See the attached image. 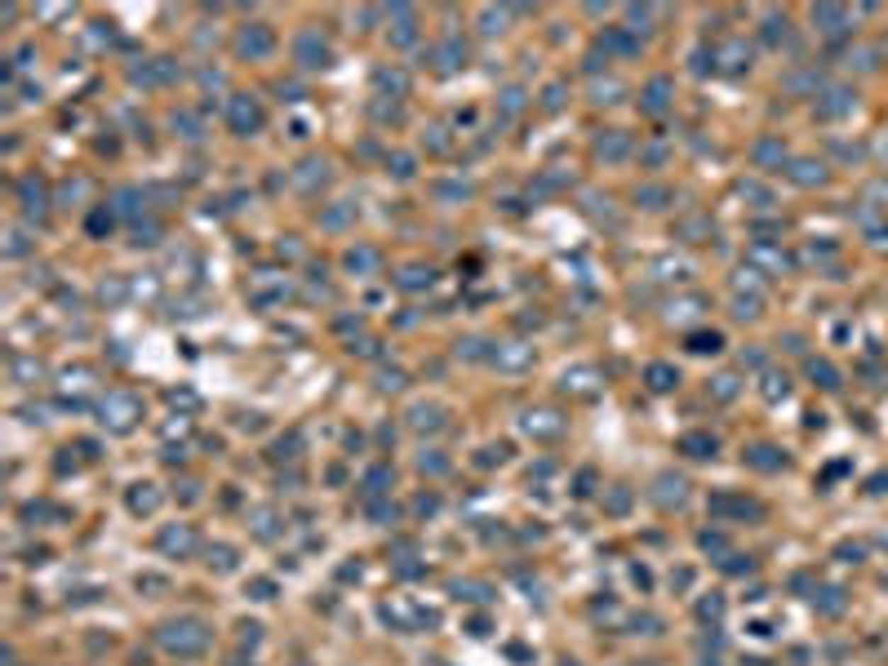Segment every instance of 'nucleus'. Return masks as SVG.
<instances>
[{"instance_id": "nucleus-1", "label": "nucleus", "mask_w": 888, "mask_h": 666, "mask_svg": "<svg viewBox=\"0 0 888 666\" xmlns=\"http://www.w3.org/2000/svg\"><path fill=\"white\" fill-rule=\"evenodd\" d=\"M160 644L169 648V653H178V657H191V653H200V648L209 644V626L200 622V618L164 622V626H160Z\"/></svg>"}, {"instance_id": "nucleus-2", "label": "nucleus", "mask_w": 888, "mask_h": 666, "mask_svg": "<svg viewBox=\"0 0 888 666\" xmlns=\"http://www.w3.org/2000/svg\"><path fill=\"white\" fill-rule=\"evenodd\" d=\"M98 413H103V427L107 431H129L133 422L142 418V400L133 395V391H107L103 405H98Z\"/></svg>"}, {"instance_id": "nucleus-3", "label": "nucleus", "mask_w": 888, "mask_h": 666, "mask_svg": "<svg viewBox=\"0 0 888 666\" xmlns=\"http://www.w3.org/2000/svg\"><path fill=\"white\" fill-rule=\"evenodd\" d=\"M227 120L236 133H258L262 129V107H258V98L254 94H236L227 103Z\"/></svg>"}, {"instance_id": "nucleus-4", "label": "nucleus", "mask_w": 888, "mask_h": 666, "mask_svg": "<svg viewBox=\"0 0 888 666\" xmlns=\"http://www.w3.org/2000/svg\"><path fill=\"white\" fill-rule=\"evenodd\" d=\"M236 49L245 58H266L276 49V31L266 27V23H254V27H245L240 36H236Z\"/></svg>"}, {"instance_id": "nucleus-5", "label": "nucleus", "mask_w": 888, "mask_h": 666, "mask_svg": "<svg viewBox=\"0 0 888 666\" xmlns=\"http://www.w3.org/2000/svg\"><path fill=\"white\" fill-rule=\"evenodd\" d=\"M293 58L303 67H325L329 62V45L320 40V31H303V36L293 40Z\"/></svg>"}, {"instance_id": "nucleus-6", "label": "nucleus", "mask_w": 888, "mask_h": 666, "mask_svg": "<svg viewBox=\"0 0 888 666\" xmlns=\"http://www.w3.org/2000/svg\"><path fill=\"white\" fill-rule=\"evenodd\" d=\"M160 551H169V555H191L196 551V533L191 524H169L160 533Z\"/></svg>"}, {"instance_id": "nucleus-7", "label": "nucleus", "mask_w": 888, "mask_h": 666, "mask_svg": "<svg viewBox=\"0 0 888 666\" xmlns=\"http://www.w3.org/2000/svg\"><path fill=\"white\" fill-rule=\"evenodd\" d=\"M520 427L529 431V436H538V440H551V436H560V431H564V422L556 418V413H546V409H538V413H524V418H520Z\"/></svg>"}, {"instance_id": "nucleus-8", "label": "nucleus", "mask_w": 888, "mask_h": 666, "mask_svg": "<svg viewBox=\"0 0 888 666\" xmlns=\"http://www.w3.org/2000/svg\"><path fill=\"white\" fill-rule=\"evenodd\" d=\"M409 427H413V431H440V427H444V409H440V405H417V409L409 413Z\"/></svg>"}, {"instance_id": "nucleus-9", "label": "nucleus", "mask_w": 888, "mask_h": 666, "mask_svg": "<svg viewBox=\"0 0 888 666\" xmlns=\"http://www.w3.org/2000/svg\"><path fill=\"white\" fill-rule=\"evenodd\" d=\"M18 196H23V209L27 213H40L45 209V182L40 178H23L18 182Z\"/></svg>"}, {"instance_id": "nucleus-10", "label": "nucleus", "mask_w": 888, "mask_h": 666, "mask_svg": "<svg viewBox=\"0 0 888 666\" xmlns=\"http://www.w3.org/2000/svg\"><path fill=\"white\" fill-rule=\"evenodd\" d=\"M595 152L605 156V160H622V156L631 152V142H626V133H622V129H609L605 138H600V147H595Z\"/></svg>"}, {"instance_id": "nucleus-11", "label": "nucleus", "mask_w": 888, "mask_h": 666, "mask_svg": "<svg viewBox=\"0 0 888 666\" xmlns=\"http://www.w3.org/2000/svg\"><path fill=\"white\" fill-rule=\"evenodd\" d=\"M493 360L502 364V369H524V364H533V346H520V342H511L507 351H493Z\"/></svg>"}, {"instance_id": "nucleus-12", "label": "nucleus", "mask_w": 888, "mask_h": 666, "mask_svg": "<svg viewBox=\"0 0 888 666\" xmlns=\"http://www.w3.org/2000/svg\"><path fill=\"white\" fill-rule=\"evenodd\" d=\"M129 507H133V511H142V515H152V511L160 507L156 485H133V489H129Z\"/></svg>"}, {"instance_id": "nucleus-13", "label": "nucleus", "mask_w": 888, "mask_h": 666, "mask_svg": "<svg viewBox=\"0 0 888 666\" xmlns=\"http://www.w3.org/2000/svg\"><path fill=\"white\" fill-rule=\"evenodd\" d=\"M666 94H671V80L658 76V80H653V85L644 89V111H653V115L666 111Z\"/></svg>"}, {"instance_id": "nucleus-14", "label": "nucleus", "mask_w": 888, "mask_h": 666, "mask_svg": "<svg viewBox=\"0 0 888 666\" xmlns=\"http://www.w3.org/2000/svg\"><path fill=\"white\" fill-rule=\"evenodd\" d=\"M653 497H658L662 507H671V502L680 507V502H684V480H680V475H662V480H658V493H653Z\"/></svg>"}, {"instance_id": "nucleus-15", "label": "nucleus", "mask_w": 888, "mask_h": 666, "mask_svg": "<svg viewBox=\"0 0 888 666\" xmlns=\"http://www.w3.org/2000/svg\"><path fill=\"white\" fill-rule=\"evenodd\" d=\"M680 448H684L689 458H711V453H715V440L702 436V431H689V436L680 440Z\"/></svg>"}, {"instance_id": "nucleus-16", "label": "nucleus", "mask_w": 888, "mask_h": 666, "mask_svg": "<svg viewBox=\"0 0 888 666\" xmlns=\"http://www.w3.org/2000/svg\"><path fill=\"white\" fill-rule=\"evenodd\" d=\"M711 511L715 515H755L760 507L755 502H742V497H711Z\"/></svg>"}, {"instance_id": "nucleus-17", "label": "nucleus", "mask_w": 888, "mask_h": 666, "mask_svg": "<svg viewBox=\"0 0 888 666\" xmlns=\"http://www.w3.org/2000/svg\"><path fill=\"white\" fill-rule=\"evenodd\" d=\"M644 378H648V387H653V391H671L675 382H680V373L671 369V364H648V373H644Z\"/></svg>"}, {"instance_id": "nucleus-18", "label": "nucleus", "mask_w": 888, "mask_h": 666, "mask_svg": "<svg viewBox=\"0 0 888 666\" xmlns=\"http://www.w3.org/2000/svg\"><path fill=\"white\" fill-rule=\"evenodd\" d=\"M560 387H564V391H578V395L595 391V369H573V373H564Z\"/></svg>"}, {"instance_id": "nucleus-19", "label": "nucleus", "mask_w": 888, "mask_h": 666, "mask_svg": "<svg viewBox=\"0 0 888 666\" xmlns=\"http://www.w3.org/2000/svg\"><path fill=\"white\" fill-rule=\"evenodd\" d=\"M395 285H400V289H427V285H431V266H405Z\"/></svg>"}, {"instance_id": "nucleus-20", "label": "nucleus", "mask_w": 888, "mask_h": 666, "mask_svg": "<svg viewBox=\"0 0 888 666\" xmlns=\"http://www.w3.org/2000/svg\"><path fill=\"white\" fill-rule=\"evenodd\" d=\"M40 373H45V364H40V360H27V356L13 360V378L27 382V387H31V382H40Z\"/></svg>"}, {"instance_id": "nucleus-21", "label": "nucleus", "mask_w": 888, "mask_h": 666, "mask_svg": "<svg viewBox=\"0 0 888 666\" xmlns=\"http://www.w3.org/2000/svg\"><path fill=\"white\" fill-rule=\"evenodd\" d=\"M325 169H329L325 160H307V164H303V174H298V187H307V191H311V187H315V178H320V182L329 178Z\"/></svg>"}, {"instance_id": "nucleus-22", "label": "nucleus", "mask_w": 888, "mask_h": 666, "mask_svg": "<svg viewBox=\"0 0 888 666\" xmlns=\"http://www.w3.org/2000/svg\"><path fill=\"white\" fill-rule=\"evenodd\" d=\"M387 485H391V471L387 466H373V471L364 475V493L373 497V493H387Z\"/></svg>"}, {"instance_id": "nucleus-23", "label": "nucleus", "mask_w": 888, "mask_h": 666, "mask_svg": "<svg viewBox=\"0 0 888 666\" xmlns=\"http://www.w3.org/2000/svg\"><path fill=\"white\" fill-rule=\"evenodd\" d=\"M347 266H351V271H373V266H378V254H373V249H351V254H347Z\"/></svg>"}, {"instance_id": "nucleus-24", "label": "nucleus", "mask_w": 888, "mask_h": 666, "mask_svg": "<svg viewBox=\"0 0 888 666\" xmlns=\"http://www.w3.org/2000/svg\"><path fill=\"white\" fill-rule=\"evenodd\" d=\"M462 58H466V49H462L458 40H449V45H440V67H444V72H449V67H458Z\"/></svg>"}, {"instance_id": "nucleus-25", "label": "nucleus", "mask_w": 888, "mask_h": 666, "mask_svg": "<svg viewBox=\"0 0 888 666\" xmlns=\"http://www.w3.org/2000/svg\"><path fill=\"white\" fill-rule=\"evenodd\" d=\"M378 85H382V89L405 94V89H409V80H405V72H378Z\"/></svg>"}, {"instance_id": "nucleus-26", "label": "nucleus", "mask_w": 888, "mask_h": 666, "mask_svg": "<svg viewBox=\"0 0 888 666\" xmlns=\"http://www.w3.org/2000/svg\"><path fill=\"white\" fill-rule=\"evenodd\" d=\"M107 231H111V209L89 213V236H107Z\"/></svg>"}, {"instance_id": "nucleus-27", "label": "nucleus", "mask_w": 888, "mask_h": 666, "mask_svg": "<svg viewBox=\"0 0 888 666\" xmlns=\"http://www.w3.org/2000/svg\"><path fill=\"white\" fill-rule=\"evenodd\" d=\"M454 595L458 599H489V591L476 587V582H454Z\"/></svg>"}, {"instance_id": "nucleus-28", "label": "nucleus", "mask_w": 888, "mask_h": 666, "mask_svg": "<svg viewBox=\"0 0 888 666\" xmlns=\"http://www.w3.org/2000/svg\"><path fill=\"white\" fill-rule=\"evenodd\" d=\"M209 564H218V569H236V551H231V546H218V551H209Z\"/></svg>"}, {"instance_id": "nucleus-29", "label": "nucleus", "mask_w": 888, "mask_h": 666, "mask_svg": "<svg viewBox=\"0 0 888 666\" xmlns=\"http://www.w3.org/2000/svg\"><path fill=\"white\" fill-rule=\"evenodd\" d=\"M689 346L693 351H719V333H693Z\"/></svg>"}, {"instance_id": "nucleus-30", "label": "nucleus", "mask_w": 888, "mask_h": 666, "mask_svg": "<svg viewBox=\"0 0 888 666\" xmlns=\"http://www.w3.org/2000/svg\"><path fill=\"white\" fill-rule=\"evenodd\" d=\"M751 462L764 466V471H773V466H782V458H773V448H751Z\"/></svg>"}, {"instance_id": "nucleus-31", "label": "nucleus", "mask_w": 888, "mask_h": 666, "mask_svg": "<svg viewBox=\"0 0 888 666\" xmlns=\"http://www.w3.org/2000/svg\"><path fill=\"white\" fill-rule=\"evenodd\" d=\"M378 387H382V391H400V387H405V373H400V369L382 373V378H378Z\"/></svg>"}, {"instance_id": "nucleus-32", "label": "nucleus", "mask_w": 888, "mask_h": 666, "mask_svg": "<svg viewBox=\"0 0 888 666\" xmlns=\"http://www.w3.org/2000/svg\"><path fill=\"white\" fill-rule=\"evenodd\" d=\"M85 382H89V369H76V373H67V378H62V387H67V391H80Z\"/></svg>"}, {"instance_id": "nucleus-33", "label": "nucleus", "mask_w": 888, "mask_h": 666, "mask_svg": "<svg viewBox=\"0 0 888 666\" xmlns=\"http://www.w3.org/2000/svg\"><path fill=\"white\" fill-rule=\"evenodd\" d=\"M640 200H648V209H658L662 200H666V191H662V187H644V191H640Z\"/></svg>"}, {"instance_id": "nucleus-34", "label": "nucleus", "mask_w": 888, "mask_h": 666, "mask_svg": "<svg viewBox=\"0 0 888 666\" xmlns=\"http://www.w3.org/2000/svg\"><path fill=\"white\" fill-rule=\"evenodd\" d=\"M417 466H422V471H444L449 462H444V458H435V453H431V458L422 453V458H417Z\"/></svg>"}, {"instance_id": "nucleus-35", "label": "nucleus", "mask_w": 888, "mask_h": 666, "mask_svg": "<svg viewBox=\"0 0 888 666\" xmlns=\"http://www.w3.org/2000/svg\"><path fill=\"white\" fill-rule=\"evenodd\" d=\"M254 520H258V533H262V538H271V524H276V520H271V511H258Z\"/></svg>"}, {"instance_id": "nucleus-36", "label": "nucleus", "mask_w": 888, "mask_h": 666, "mask_svg": "<svg viewBox=\"0 0 888 666\" xmlns=\"http://www.w3.org/2000/svg\"><path fill=\"white\" fill-rule=\"evenodd\" d=\"M733 391H737V387H733V378H715V395H719V400H729Z\"/></svg>"}, {"instance_id": "nucleus-37", "label": "nucleus", "mask_w": 888, "mask_h": 666, "mask_svg": "<svg viewBox=\"0 0 888 666\" xmlns=\"http://www.w3.org/2000/svg\"><path fill=\"white\" fill-rule=\"evenodd\" d=\"M249 591H254L258 599H271V591H276V587H271V582H266V577H258V582H254V587H249Z\"/></svg>"}, {"instance_id": "nucleus-38", "label": "nucleus", "mask_w": 888, "mask_h": 666, "mask_svg": "<svg viewBox=\"0 0 888 666\" xmlns=\"http://www.w3.org/2000/svg\"><path fill=\"white\" fill-rule=\"evenodd\" d=\"M560 94H564V89H560V85H551V89H546V98H542V103H546V107H551V111H556V107H560Z\"/></svg>"}, {"instance_id": "nucleus-39", "label": "nucleus", "mask_w": 888, "mask_h": 666, "mask_svg": "<svg viewBox=\"0 0 888 666\" xmlns=\"http://www.w3.org/2000/svg\"><path fill=\"white\" fill-rule=\"evenodd\" d=\"M626 502H631V493H622V489H617V493L609 497V507H613V511H626Z\"/></svg>"}, {"instance_id": "nucleus-40", "label": "nucleus", "mask_w": 888, "mask_h": 666, "mask_svg": "<svg viewBox=\"0 0 888 666\" xmlns=\"http://www.w3.org/2000/svg\"><path fill=\"white\" fill-rule=\"evenodd\" d=\"M369 515L373 520H395V507H369Z\"/></svg>"}, {"instance_id": "nucleus-41", "label": "nucleus", "mask_w": 888, "mask_h": 666, "mask_svg": "<svg viewBox=\"0 0 888 666\" xmlns=\"http://www.w3.org/2000/svg\"><path fill=\"white\" fill-rule=\"evenodd\" d=\"M142 591H164V577H138Z\"/></svg>"}, {"instance_id": "nucleus-42", "label": "nucleus", "mask_w": 888, "mask_h": 666, "mask_svg": "<svg viewBox=\"0 0 888 666\" xmlns=\"http://www.w3.org/2000/svg\"><path fill=\"white\" fill-rule=\"evenodd\" d=\"M591 485H595V475L582 471V475H578V493H591Z\"/></svg>"}, {"instance_id": "nucleus-43", "label": "nucleus", "mask_w": 888, "mask_h": 666, "mask_svg": "<svg viewBox=\"0 0 888 666\" xmlns=\"http://www.w3.org/2000/svg\"><path fill=\"white\" fill-rule=\"evenodd\" d=\"M409 164H413L409 156H395V174H400V178H409V174H413V169H409Z\"/></svg>"}]
</instances>
